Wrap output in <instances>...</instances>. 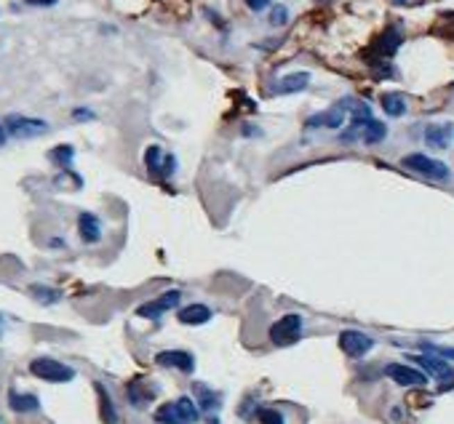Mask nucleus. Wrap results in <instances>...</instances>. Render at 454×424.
<instances>
[{
  "mask_svg": "<svg viewBox=\"0 0 454 424\" xmlns=\"http://www.w3.org/2000/svg\"><path fill=\"white\" fill-rule=\"evenodd\" d=\"M393 3H396V6H401V3H406V0H393Z\"/></svg>",
  "mask_w": 454,
  "mask_h": 424,
  "instance_id": "obj_33",
  "label": "nucleus"
},
{
  "mask_svg": "<svg viewBox=\"0 0 454 424\" xmlns=\"http://www.w3.org/2000/svg\"><path fill=\"white\" fill-rule=\"evenodd\" d=\"M30 294L35 296L40 305H53V302H59V291L49 289V286H30Z\"/></svg>",
  "mask_w": 454,
  "mask_h": 424,
  "instance_id": "obj_24",
  "label": "nucleus"
},
{
  "mask_svg": "<svg viewBox=\"0 0 454 424\" xmlns=\"http://www.w3.org/2000/svg\"><path fill=\"white\" fill-rule=\"evenodd\" d=\"M385 136H387V126L371 118L367 126H364V131H361V142H367V144H380Z\"/></svg>",
  "mask_w": 454,
  "mask_h": 424,
  "instance_id": "obj_21",
  "label": "nucleus"
},
{
  "mask_svg": "<svg viewBox=\"0 0 454 424\" xmlns=\"http://www.w3.org/2000/svg\"><path fill=\"white\" fill-rule=\"evenodd\" d=\"M8 406L17 414H30V411H37L40 408V400L35 395H24V392H8Z\"/></svg>",
  "mask_w": 454,
  "mask_h": 424,
  "instance_id": "obj_19",
  "label": "nucleus"
},
{
  "mask_svg": "<svg viewBox=\"0 0 454 424\" xmlns=\"http://www.w3.org/2000/svg\"><path fill=\"white\" fill-rule=\"evenodd\" d=\"M176 318L185 325H201V323L211 321V309L206 305H187L182 309H176Z\"/></svg>",
  "mask_w": 454,
  "mask_h": 424,
  "instance_id": "obj_15",
  "label": "nucleus"
},
{
  "mask_svg": "<svg viewBox=\"0 0 454 424\" xmlns=\"http://www.w3.org/2000/svg\"><path fill=\"white\" fill-rule=\"evenodd\" d=\"M425 142L433 150H446L454 142V123H430L425 128Z\"/></svg>",
  "mask_w": 454,
  "mask_h": 424,
  "instance_id": "obj_13",
  "label": "nucleus"
},
{
  "mask_svg": "<svg viewBox=\"0 0 454 424\" xmlns=\"http://www.w3.org/2000/svg\"><path fill=\"white\" fill-rule=\"evenodd\" d=\"M289 22V8L286 6H276L273 11H270V24H276V27H283Z\"/></svg>",
  "mask_w": 454,
  "mask_h": 424,
  "instance_id": "obj_28",
  "label": "nucleus"
},
{
  "mask_svg": "<svg viewBox=\"0 0 454 424\" xmlns=\"http://www.w3.org/2000/svg\"><path fill=\"white\" fill-rule=\"evenodd\" d=\"M160 158H163L160 147H158V144H150L147 153H144V163H147V171H150V173H158V171L163 169V160H160Z\"/></svg>",
  "mask_w": 454,
  "mask_h": 424,
  "instance_id": "obj_25",
  "label": "nucleus"
},
{
  "mask_svg": "<svg viewBox=\"0 0 454 424\" xmlns=\"http://www.w3.org/2000/svg\"><path fill=\"white\" fill-rule=\"evenodd\" d=\"M192 392H195V400H198V406H201V414H206L209 416V424H217V411L222 408V392L211 390L209 384H192Z\"/></svg>",
  "mask_w": 454,
  "mask_h": 424,
  "instance_id": "obj_9",
  "label": "nucleus"
},
{
  "mask_svg": "<svg viewBox=\"0 0 454 424\" xmlns=\"http://www.w3.org/2000/svg\"><path fill=\"white\" fill-rule=\"evenodd\" d=\"M339 350L350 357H364L374 350V339L364 334V331H355V328H348L339 334Z\"/></svg>",
  "mask_w": 454,
  "mask_h": 424,
  "instance_id": "obj_6",
  "label": "nucleus"
},
{
  "mask_svg": "<svg viewBox=\"0 0 454 424\" xmlns=\"http://www.w3.org/2000/svg\"><path fill=\"white\" fill-rule=\"evenodd\" d=\"M153 398H155V390H142L140 382H131V384H128V403H131V406L144 408Z\"/></svg>",
  "mask_w": 454,
  "mask_h": 424,
  "instance_id": "obj_22",
  "label": "nucleus"
},
{
  "mask_svg": "<svg viewBox=\"0 0 454 424\" xmlns=\"http://www.w3.org/2000/svg\"><path fill=\"white\" fill-rule=\"evenodd\" d=\"M179 302H182V294L179 291H166V294H160L158 299H153V302H147V305H142L140 309H137V315L140 318H150V321H158L163 312H169V309H176L179 307Z\"/></svg>",
  "mask_w": 454,
  "mask_h": 424,
  "instance_id": "obj_8",
  "label": "nucleus"
},
{
  "mask_svg": "<svg viewBox=\"0 0 454 424\" xmlns=\"http://www.w3.org/2000/svg\"><path fill=\"white\" fill-rule=\"evenodd\" d=\"M155 363L163 366V368H174V371L182 373H192L195 371V357L185 350H166V353H158Z\"/></svg>",
  "mask_w": 454,
  "mask_h": 424,
  "instance_id": "obj_10",
  "label": "nucleus"
},
{
  "mask_svg": "<svg viewBox=\"0 0 454 424\" xmlns=\"http://www.w3.org/2000/svg\"><path fill=\"white\" fill-rule=\"evenodd\" d=\"M94 390L99 395V416H102V422L105 424H118V411L112 406V398H110V392L105 390V384H94Z\"/></svg>",
  "mask_w": 454,
  "mask_h": 424,
  "instance_id": "obj_18",
  "label": "nucleus"
},
{
  "mask_svg": "<svg viewBox=\"0 0 454 424\" xmlns=\"http://www.w3.org/2000/svg\"><path fill=\"white\" fill-rule=\"evenodd\" d=\"M382 110L390 115V118H401L403 112H406V96L398 94V91H393V94H382Z\"/></svg>",
  "mask_w": 454,
  "mask_h": 424,
  "instance_id": "obj_20",
  "label": "nucleus"
},
{
  "mask_svg": "<svg viewBox=\"0 0 454 424\" xmlns=\"http://www.w3.org/2000/svg\"><path fill=\"white\" fill-rule=\"evenodd\" d=\"M412 360L417 363V366H422L425 368V373H430V376H436V379H441V384H446L449 379L454 376V368L444 360V357L438 355H412Z\"/></svg>",
  "mask_w": 454,
  "mask_h": 424,
  "instance_id": "obj_11",
  "label": "nucleus"
},
{
  "mask_svg": "<svg viewBox=\"0 0 454 424\" xmlns=\"http://www.w3.org/2000/svg\"><path fill=\"white\" fill-rule=\"evenodd\" d=\"M49 158H51V163L62 166V169H67V166L72 163V158H75V150H72L70 144H59V147H53L51 153H49Z\"/></svg>",
  "mask_w": 454,
  "mask_h": 424,
  "instance_id": "obj_23",
  "label": "nucleus"
},
{
  "mask_svg": "<svg viewBox=\"0 0 454 424\" xmlns=\"http://www.w3.org/2000/svg\"><path fill=\"white\" fill-rule=\"evenodd\" d=\"M401 33H398V27H387L380 37H377V43H374V53L377 56H382V59H390L393 53L398 51V46H401Z\"/></svg>",
  "mask_w": 454,
  "mask_h": 424,
  "instance_id": "obj_14",
  "label": "nucleus"
},
{
  "mask_svg": "<svg viewBox=\"0 0 454 424\" xmlns=\"http://www.w3.org/2000/svg\"><path fill=\"white\" fill-rule=\"evenodd\" d=\"M260 422L262 424H286L283 422V414L276 411V408H262V411H260Z\"/></svg>",
  "mask_w": 454,
  "mask_h": 424,
  "instance_id": "obj_27",
  "label": "nucleus"
},
{
  "mask_svg": "<svg viewBox=\"0 0 454 424\" xmlns=\"http://www.w3.org/2000/svg\"><path fill=\"white\" fill-rule=\"evenodd\" d=\"M345 118H348V110L342 107V102H337L329 110L308 118V126L310 128H339V126H345Z\"/></svg>",
  "mask_w": 454,
  "mask_h": 424,
  "instance_id": "obj_12",
  "label": "nucleus"
},
{
  "mask_svg": "<svg viewBox=\"0 0 454 424\" xmlns=\"http://www.w3.org/2000/svg\"><path fill=\"white\" fill-rule=\"evenodd\" d=\"M198 419H201V408L195 406L190 398L169 400L155 411L158 424H195Z\"/></svg>",
  "mask_w": 454,
  "mask_h": 424,
  "instance_id": "obj_1",
  "label": "nucleus"
},
{
  "mask_svg": "<svg viewBox=\"0 0 454 424\" xmlns=\"http://www.w3.org/2000/svg\"><path fill=\"white\" fill-rule=\"evenodd\" d=\"M244 3L251 8V11H264V8H267L273 0H244Z\"/></svg>",
  "mask_w": 454,
  "mask_h": 424,
  "instance_id": "obj_29",
  "label": "nucleus"
},
{
  "mask_svg": "<svg viewBox=\"0 0 454 424\" xmlns=\"http://www.w3.org/2000/svg\"><path fill=\"white\" fill-rule=\"evenodd\" d=\"M401 163H403V169L414 171V173L425 176V179H436V182H446V179H449V169H446L441 160L428 158V155H422V153L406 155Z\"/></svg>",
  "mask_w": 454,
  "mask_h": 424,
  "instance_id": "obj_3",
  "label": "nucleus"
},
{
  "mask_svg": "<svg viewBox=\"0 0 454 424\" xmlns=\"http://www.w3.org/2000/svg\"><path fill=\"white\" fill-rule=\"evenodd\" d=\"M59 0H27V6H53Z\"/></svg>",
  "mask_w": 454,
  "mask_h": 424,
  "instance_id": "obj_31",
  "label": "nucleus"
},
{
  "mask_svg": "<svg viewBox=\"0 0 454 424\" xmlns=\"http://www.w3.org/2000/svg\"><path fill=\"white\" fill-rule=\"evenodd\" d=\"M302 337V318L299 315H283L280 321L270 325V341L276 347H289Z\"/></svg>",
  "mask_w": 454,
  "mask_h": 424,
  "instance_id": "obj_4",
  "label": "nucleus"
},
{
  "mask_svg": "<svg viewBox=\"0 0 454 424\" xmlns=\"http://www.w3.org/2000/svg\"><path fill=\"white\" fill-rule=\"evenodd\" d=\"M78 232H81V238L86 240V243H96V240L102 238V224H99V219L94 214L83 211L78 217Z\"/></svg>",
  "mask_w": 454,
  "mask_h": 424,
  "instance_id": "obj_17",
  "label": "nucleus"
},
{
  "mask_svg": "<svg viewBox=\"0 0 454 424\" xmlns=\"http://www.w3.org/2000/svg\"><path fill=\"white\" fill-rule=\"evenodd\" d=\"M6 144V126H0V147Z\"/></svg>",
  "mask_w": 454,
  "mask_h": 424,
  "instance_id": "obj_32",
  "label": "nucleus"
},
{
  "mask_svg": "<svg viewBox=\"0 0 454 424\" xmlns=\"http://www.w3.org/2000/svg\"><path fill=\"white\" fill-rule=\"evenodd\" d=\"M308 85H310L308 72H292V75H283L276 83V94H297V91H305Z\"/></svg>",
  "mask_w": 454,
  "mask_h": 424,
  "instance_id": "obj_16",
  "label": "nucleus"
},
{
  "mask_svg": "<svg viewBox=\"0 0 454 424\" xmlns=\"http://www.w3.org/2000/svg\"><path fill=\"white\" fill-rule=\"evenodd\" d=\"M318 3H323V0H318Z\"/></svg>",
  "mask_w": 454,
  "mask_h": 424,
  "instance_id": "obj_34",
  "label": "nucleus"
},
{
  "mask_svg": "<svg viewBox=\"0 0 454 424\" xmlns=\"http://www.w3.org/2000/svg\"><path fill=\"white\" fill-rule=\"evenodd\" d=\"M30 373L43 379V382H53V384H65V382H72L75 379V371L70 366L53 360V357H35L30 363Z\"/></svg>",
  "mask_w": 454,
  "mask_h": 424,
  "instance_id": "obj_2",
  "label": "nucleus"
},
{
  "mask_svg": "<svg viewBox=\"0 0 454 424\" xmlns=\"http://www.w3.org/2000/svg\"><path fill=\"white\" fill-rule=\"evenodd\" d=\"M49 123L37 118H24V115H8L6 118V134L14 139H35V136L46 134Z\"/></svg>",
  "mask_w": 454,
  "mask_h": 424,
  "instance_id": "obj_5",
  "label": "nucleus"
},
{
  "mask_svg": "<svg viewBox=\"0 0 454 424\" xmlns=\"http://www.w3.org/2000/svg\"><path fill=\"white\" fill-rule=\"evenodd\" d=\"M422 350H425V353H430V355L444 357V360H454V347H438V344H422Z\"/></svg>",
  "mask_w": 454,
  "mask_h": 424,
  "instance_id": "obj_26",
  "label": "nucleus"
},
{
  "mask_svg": "<svg viewBox=\"0 0 454 424\" xmlns=\"http://www.w3.org/2000/svg\"><path fill=\"white\" fill-rule=\"evenodd\" d=\"M385 376L393 379L401 387H425L428 384V373L417 371L414 366H403V363H387L385 366Z\"/></svg>",
  "mask_w": 454,
  "mask_h": 424,
  "instance_id": "obj_7",
  "label": "nucleus"
},
{
  "mask_svg": "<svg viewBox=\"0 0 454 424\" xmlns=\"http://www.w3.org/2000/svg\"><path fill=\"white\" fill-rule=\"evenodd\" d=\"M72 118H75V120H91V118H94V112H91V110H75V112H72Z\"/></svg>",
  "mask_w": 454,
  "mask_h": 424,
  "instance_id": "obj_30",
  "label": "nucleus"
}]
</instances>
